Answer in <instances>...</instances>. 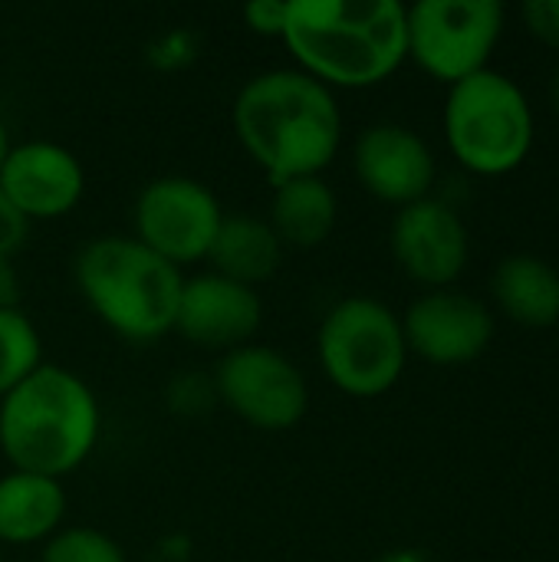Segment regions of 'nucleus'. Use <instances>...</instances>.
<instances>
[{
    "label": "nucleus",
    "mask_w": 559,
    "mask_h": 562,
    "mask_svg": "<svg viewBox=\"0 0 559 562\" xmlns=\"http://www.w3.org/2000/svg\"><path fill=\"white\" fill-rule=\"evenodd\" d=\"M231 122L241 148L270 184L323 175L343 145V112L333 89L300 69H270L247 79Z\"/></svg>",
    "instance_id": "obj_1"
},
{
    "label": "nucleus",
    "mask_w": 559,
    "mask_h": 562,
    "mask_svg": "<svg viewBox=\"0 0 559 562\" xmlns=\"http://www.w3.org/2000/svg\"><path fill=\"white\" fill-rule=\"evenodd\" d=\"M405 13L399 0H287L280 40L326 89H369L409 59Z\"/></svg>",
    "instance_id": "obj_2"
},
{
    "label": "nucleus",
    "mask_w": 559,
    "mask_h": 562,
    "mask_svg": "<svg viewBox=\"0 0 559 562\" xmlns=\"http://www.w3.org/2000/svg\"><path fill=\"white\" fill-rule=\"evenodd\" d=\"M102 412L92 389L63 366H40L0 398V454L10 471L63 481L99 441Z\"/></svg>",
    "instance_id": "obj_3"
},
{
    "label": "nucleus",
    "mask_w": 559,
    "mask_h": 562,
    "mask_svg": "<svg viewBox=\"0 0 559 562\" xmlns=\"http://www.w3.org/2000/svg\"><path fill=\"white\" fill-rule=\"evenodd\" d=\"M72 277L89 310L128 342H155L175 329L185 273L135 237H96L76 260Z\"/></svg>",
    "instance_id": "obj_4"
},
{
    "label": "nucleus",
    "mask_w": 559,
    "mask_h": 562,
    "mask_svg": "<svg viewBox=\"0 0 559 562\" xmlns=\"http://www.w3.org/2000/svg\"><path fill=\"white\" fill-rule=\"evenodd\" d=\"M445 138L451 155L478 175L514 171L534 145L524 89L494 69L455 82L445 102Z\"/></svg>",
    "instance_id": "obj_5"
},
{
    "label": "nucleus",
    "mask_w": 559,
    "mask_h": 562,
    "mask_svg": "<svg viewBox=\"0 0 559 562\" xmlns=\"http://www.w3.org/2000/svg\"><path fill=\"white\" fill-rule=\"evenodd\" d=\"M402 319L372 296L339 300L320 323L316 359L323 375L353 398L385 395L405 372Z\"/></svg>",
    "instance_id": "obj_6"
},
{
    "label": "nucleus",
    "mask_w": 559,
    "mask_h": 562,
    "mask_svg": "<svg viewBox=\"0 0 559 562\" xmlns=\"http://www.w3.org/2000/svg\"><path fill=\"white\" fill-rule=\"evenodd\" d=\"M405 20L409 56L451 86L488 69L504 33V7L497 0H418Z\"/></svg>",
    "instance_id": "obj_7"
},
{
    "label": "nucleus",
    "mask_w": 559,
    "mask_h": 562,
    "mask_svg": "<svg viewBox=\"0 0 559 562\" xmlns=\"http://www.w3.org/2000/svg\"><path fill=\"white\" fill-rule=\"evenodd\" d=\"M211 382L217 402L257 431H290L310 408L303 372L270 346L247 342L221 356Z\"/></svg>",
    "instance_id": "obj_8"
},
{
    "label": "nucleus",
    "mask_w": 559,
    "mask_h": 562,
    "mask_svg": "<svg viewBox=\"0 0 559 562\" xmlns=\"http://www.w3.org/2000/svg\"><path fill=\"white\" fill-rule=\"evenodd\" d=\"M132 221V237L181 270L185 263L208 260L224 211L208 184L185 175H165L138 191Z\"/></svg>",
    "instance_id": "obj_9"
},
{
    "label": "nucleus",
    "mask_w": 559,
    "mask_h": 562,
    "mask_svg": "<svg viewBox=\"0 0 559 562\" xmlns=\"http://www.w3.org/2000/svg\"><path fill=\"white\" fill-rule=\"evenodd\" d=\"M264 323V300L257 290L234 283L217 273L185 277L175 329L198 349L208 352H234L247 346Z\"/></svg>",
    "instance_id": "obj_10"
},
{
    "label": "nucleus",
    "mask_w": 559,
    "mask_h": 562,
    "mask_svg": "<svg viewBox=\"0 0 559 562\" xmlns=\"http://www.w3.org/2000/svg\"><path fill=\"white\" fill-rule=\"evenodd\" d=\"M405 346L432 366H465L474 362L494 339L491 310L451 290H435L418 296L402 316Z\"/></svg>",
    "instance_id": "obj_11"
},
{
    "label": "nucleus",
    "mask_w": 559,
    "mask_h": 562,
    "mask_svg": "<svg viewBox=\"0 0 559 562\" xmlns=\"http://www.w3.org/2000/svg\"><path fill=\"white\" fill-rule=\"evenodd\" d=\"M0 191L33 224L56 221L76 211L86 194V171L79 158L56 142L10 145L0 165Z\"/></svg>",
    "instance_id": "obj_12"
},
{
    "label": "nucleus",
    "mask_w": 559,
    "mask_h": 562,
    "mask_svg": "<svg viewBox=\"0 0 559 562\" xmlns=\"http://www.w3.org/2000/svg\"><path fill=\"white\" fill-rule=\"evenodd\" d=\"M392 254L415 283L448 286L468 263L465 221L435 198L405 204L392 221Z\"/></svg>",
    "instance_id": "obj_13"
},
{
    "label": "nucleus",
    "mask_w": 559,
    "mask_h": 562,
    "mask_svg": "<svg viewBox=\"0 0 559 562\" xmlns=\"http://www.w3.org/2000/svg\"><path fill=\"white\" fill-rule=\"evenodd\" d=\"M353 168L359 184L385 204H415L428 198L435 184V155L422 135L405 125H369L353 148Z\"/></svg>",
    "instance_id": "obj_14"
},
{
    "label": "nucleus",
    "mask_w": 559,
    "mask_h": 562,
    "mask_svg": "<svg viewBox=\"0 0 559 562\" xmlns=\"http://www.w3.org/2000/svg\"><path fill=\"white\" fill-rule=\"evenodd\" d=\"M66 517L63 481L10 471L0 477V547L49 540Z\"/></svg>",
    "instance_id": "obj_15"
},
{
    "label": "nucleus",
    "mask_w": 559,
    "mask_h": 562,
    "mask_svg": "<svg viewBox=\"0 0 559 562\" xmlns=\"http://www.w3.org/2000/svg\"><path fill=\"white\" fill-rule=\"evenodd\" d=\"M283 260V244L267 224V217L254 214H224L217 237L208 250L211 273L227 277L234 283H244L257 290L267 283Z\"/></svg>",
    "instance_id": "obj_16"
},
{
    "label": "nucleus",
    "mask_w": 559,
    "mask_h": 562,
    "mask_svg": "<svg viewBox=\"0 0 559 562\" xmlns=\"http://www.w3.org/2000/svg\"><path fill=\"white\" fill-rule=\"evenodd\" d=\"M336 217H339V201L333 188L323 181V175L273 184L267 224L273 227L283 247H293V250L320 247L323 240H329Z\"/></svg>",
    "instance_id": "obj_17"
},
{
    "label": "nucleus",
    "mask_w": 559,
    "mask_h": 562,
    "mask_svg": "<svg viewBox=\"0 0 559 562\" xmlns=\"http://www.w3.org/2000/svg\"><path fill=\"white\" fill-rule=\"evenodd\" d=\"M497 306L521 326L547 329L559 319V273L534 254H511L491 280Z\"/></svg>",
    "instance_id": "obj_18"
},
{
    "label": "nucleus",
    "mask_w": 559,
    "mask_h": 562,
    "mask_svg": "<svg viewBox=\"0 0 559 562\" xmlns=\"http://www.w3.org/2000/svg\"><path fill=\"white\" fill-rule=\"evenodd\" d=\"M43 366V342L23 310H0V398Z\"/></svg>",
    "instance_id": "obj_19"
},
{
    "label": "nucleus",
    "mask_w": 559,
    "mask_h": 562,
    "mask_svg": "<svg viewBox=\"0 0 559 562\" xmlns=\"http://www.w3.org/2000/svg\"><path fill=\"white\" fill-rule=\"evenodd\" d=\"M40 562H128V557L96 527H63L46 540Z\"/></svg>",
    "instance_id": "obj_20"
},
{
    "label": "nucleus",
    "mask_w": 559,
    "mask_h": 562,
    "mask_svg": "<svg viewBox=\"0 0 559 562\" xmlns=\"http://www.w3.org/2000/svg\"><path fill=\"white\" fill-rule=\"evenodd\" d=\"M244 23L257 36L280 40L283 23H287V3H280V0H254V3L244 7Z\"/></svg>",
    "instance_id": "obj_21"
},
{
    "label": "nucleus",
    "mask_w": 559,
    "mask_h": 562,
    "mask_svg": "<svg viewBox=\"0 0 559 562\" xmlns=\"http://www.w3.org/2000/svg\"><path fill=\"white\" fill-rule=\"evenodd\" d=\"M524 20L530 33L550 46H559V0H530L524 3Z\"/></svg>",
    "instance_id": "obj_22"
},
{
    "label": "nucleus",
    "mask_w": 559,
    "mask_h": 562,
    "mask_svg": "<svg viewBox=\"0 0 559 562\" xmlns=\"http://www.w3.org/2000/svg\"><path fill=\"white\" fill-rule=\"evenodd\" d=\"M30 234V221L0 191V257H13Z\"/></svg>",
    "instance_id": "obj_23"
},
{
    "label": "nucleus",
    "mask_w": 559,
    "mask_h": 562,
    "mask_svg": "<svg viewBox=\"0 0 559 562\" xmlns=\"http://www.w3.org/2000/svg\"><path fill=\"white\" fill-rule=\"evenodd\" d=\"M0 310H20V277L10 257H0Z\"/></svg>",
    "instance_id": "obj_24"
},
{
    "label": "nucleus",
    "mask_w": 559,
    "mask_h": 562,
    "mask_svg": "<svg viewBox=\"0 0 559 562\" xmlns=\"http://www.w3.org/2000/svg\"><path fill=\"white\" fill-rule=\"evenodd\" d=\"M379 562H428L418 550H389Z\"/></svg>",
    "instance_id": "obj_25"
},
{
    "label": "nucleus",
    "mask_w": 559,
    "mask_h": 562,
    "mask_svg": "<svg viewBox=\"0 0 559 562\" xmlns=\"http://www.w3.org/2000/svg\"><path fill=\"white\" fill-rule=\"evenodd\" d=\"M7 151H10V135H7V125H3V119H0V165H3V158H7Z\"/></svg>",
    "instance_id": "obj_26"
},
{
    "label": "nucleus",
    "mask_w": 559,
    "mask_h": 562,
    "mask_svg": "<svg viewBox=\"0 0 559 562\" xmlns=\"http://www.w3.org/2000/svg\"><path fill=\"white\" fill-rule=\"evenodd\" d=\"M554 105H557V112H559V69H557V76H554Z\"/></svg>",
    "instance_id": "obj_27"
}]
</instances>
